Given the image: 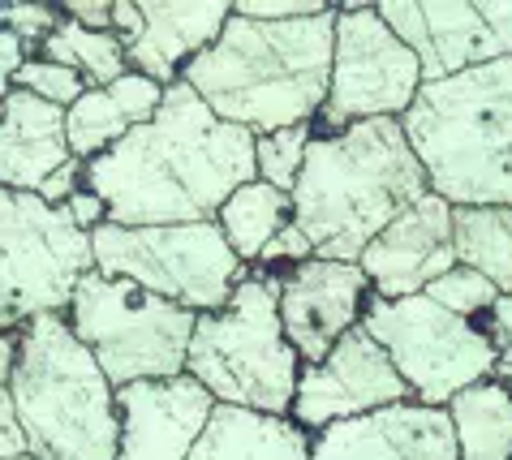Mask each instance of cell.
I'll return each instance as SVG.
<instances>
[{
  "instance_id": "obj_1",
  "label": "cell",
  "mask_w": 512,
  "mask_h": 460,
  "mask_svg": "<svg viewBox=\"0 0 512 460\" xmlns=\"http://www.w3.org/2000/svg\"><path fill=\"white\" fill-rule=\"evenodd\" d=\"M254 177V134L220 121L186 82L168 86L147 125L87 160V190L121 228L216 220L229 194Z\"/></svg>"
},
{
  "instance_id": "obj_2",
  "label": "cell",
  "mask_w": 512,
  "mask_h": 460,
  "mask_svg": "<svg viewBox=\"0 0 512 460\" xmlns=\"http://www.w3.org/2000/svg\"><path fill=\"white\" fill-rule=\"evenodd\" d=\"M336 5L319 18L250 22L229 18L224 35L186 65L181 82L220 121L259 134L319 125L332 86Z\"/></svg>"
},
{
  "instance_id": "obj_3",
  "label": "cell",
  "mask_w": 512,
  "mask_h": 460,
  "mask_svg": "<svg viewBox=\"0 0 512 460\" xmlns=\"http://www.w3.org/2000/svg\"><path fill=\"white\" fill-rule=\"evenodd\" d=\"M431 194L401 121H358L315 134L293 185V224L315 258L358 263L396 215Z\"/></svg>"
},
{
  "instance_id": "obj_4",
  "label": "cell",
  "mask_w": 512,
  "mask_h": 460,
  "mask_svg": "<svg viewBox=\"0 0 512 460\" xmlns=\"http://www.w3.org/2000/svg\"><path fill=\"white\" fill-rule=\"evenodd\" d=\"M401 129L431 194L452 207H512V56L422 82Z\"/></svg>"
},
{
  "instance_id": "obj_5",
  "label": "cell",
  "mask_w": 512,
  "mask_h": 460,
  "mask_svg": "<svg viewBox=\"0 0 512 460\" xmlns=\"http://www.w3.org/2000/svg\"><path fill=\"white\" fill-rule=\"evenodd\" d=\"M26 452L35 460H112L117 456V387L99 370L65 314L22 323V349L9 379Z\"/></svg>"
},
{
  "instance_id": "obj_6",
  "label": "cell",
  "mask_w": 512,
  "mask_h": 460,
  "mask_svg": "<svg viewBox=\"0 0 512 460\" xmlns=\"http://www.w3.org/2000/svg\"><path fill=\"white\" fill-rule=\"evenodd\" d=\"M186 375L207 387L216 405L289 418L302 357L280 327V276H246L229 306L198 314Z\"/></svg>"
},
{
  "instance_id": "obj_7",
  "label": "cell",
  "mask_w": 512,
  "mask_h": 460,
  "mask_svg": "<svg viewBox=\"0 0 512 460\" xmlns=\"http://www.w3.org/2000/svg\"><path fill=\"white\" fill-rule=\"evenodd\" d=\"M65 323L99 362L112 387L186 375L198 314L130 280L87 271L65 306Z\"/></svg>"
},
{
  "instance_id": "obj_8",
  "label": "cell",
  "mask_w": 512,
  "mask_h": 460,
  "mask_svg": "<svg viewBox=\"0 0 512 460\" xmlns=\"http://www.w3.org/2000/svg\"><path fill=\"white\" fill-rule=\"evenodd\" d=\"M91 258L95 271L177 301L190 314L224 310L233 289L250 276V267L233 254L216 220L151 228L104 224L91 233Z\"/></svg>"
},
{
  "instance_id": "obj_9",
  "label": "cell",
  "mask_w": 512,
  "mask_h": 460,
  "mask_svg": "<svg viewBox=\"0 0 512 460\" xmlns=\"http://www.w3.org/2000/svg\"><path fill=\"white\" fill-rule=\"evenodd\" d=\"M362 332L388 353L396 375L409 387V400L431 409H448L461 392L491 379L500 366V349L487 327L448 314L426 293L401 301L371 297Z\"/></svg>"
},
{
  "instance_id": "obj_10",
  "label": "cell",
  "mask_w": 512,
  "mask_h": 460,
  "mask_svg": "<svg viewBox=\"0 0 512 460\" xmlns=\"http://www.w3.org/2000/svg\"><path fill=\"white\" fill-rule=\"evenodd\" d=\"M87 271H95L91 237L61 207L0 185V332L65 314Z\"/></svg>"
},
{
  "instance_id": "obj_11",
  "label": "cell",
  "mask_w": 512,
  "mask_h": 460,
  "mask_svg": "<svg viewBox=\"0 0 512 460\" xmlns=\"http://www.w3.org/2000/svg\"><path fill=\"white\" fill-rule=\"evenodd\" d=\"M422 91L414 48L375 13V5H336L332 86L319 117V134H336L358 121H401Z\"/></svg>"
},
{
  "instance_id": "obj_12",
  "label": "cell",
  "mask_w": 512,
  "mask_h": 460,
  "mask_svg": "<svg viewBox=\"0 0 512 460\" xmlns=\"http://www.w3.org/2000/svg\"><path fill=\"white\" fill-rule=\"evenodd\" d=\"M375 13L414 48L422 82L512 56V0H383Z\"/></svg>"
},
{
  "instance_id": "obj_13",
  "label": "cell",
  "mask_w": 512,
  "mask_h": 460,
  "mask_svg": "<svg viewBox=\"0 0 512 460\" xmlns=\"http://www.w3.org/2000/svg\"><path fill=\"white\" fill-rule=\"evenodd\" d=\"M401 400H409L405 379L396 375L388 353L358 327V332H349L323 362L302 366L289 418L302 426L306 435H319V430L336 426V422L366 418V413L401 405Z\"/></svg>"
},
{
  "instance_id": "obj_14",
  "label": "cell",
  "mask_w": 512,
  "mask_h": 460,
  "mask_svg": "<svg viewBox=\"0 0 512 460\" xmlns=\"http://www.w3.org/2000/svg\"><path fill=\"white\" fill-rule=\"evenodd\" d=\"M371 280L358 263L310 258L280 276V327L302 366L323 362L349 332L362 327L371 306Z\"/></svg>"
},
{
  "instance_id": "obj_15",
  "label": "cell",
  "mask_w": 512,
  "mask_h": 460,
  "mask_svg": "<svg viewBox=\"0 0 512 460\" xmlns=\"http://www.w3.org/2000/svg\"><path fill=\"white\" fill-rule=\"evenodd\" d=\"M216 413V400L190 375L117 387V456L112 460H190Z\"/></svg>"
},
{
  "instance_id": "obj_16",
  "label": "cell",
  "mask_w": 512,
  "mask_h": 460,
  "mask_svg": "<svg viewBox=\"0 0 512 460\" xmlns=\"http://www.w3.org/2000/svg\"><path fill=\"white\" fill-rule=\"evenodd\" d=\"M452 203L439 194L418 198L409 211H401L383 233L362 250L358 267L366 271L375 297L401 301L426 293L444 271L457 267V250H452Z\"/></svg>"
},
{
  "instance_id": "obj_17",
  "label": "cell",
  "mask_w": 512,
  "mask_h": 460,
  "mask_svg": "<svg viewBox=\"0 0 512 460\" xmlns=\"http://www.w3.org/2000/svg\"><path fill=\"white\" fill-rule=\"evenodd\" d=\"M310 452L315 460H457V430L448 409L401 400L310 435Z\"/></svg>"
},
{
  "instance_id": "obj_18",
  "label": "cell",
  "mask_w": 512,
  "mask_h": 460,
  "mask_svg": "<svg viewBox=\"0 0 512 460\" xmlns=\"http://www.w3.org/2000/svg\"><path fill=\"white\" fill-rule=\"evenodd\" d=\"M233 5L224 0H142V35L125 48L134 74L173 86L194 56L224 35Z\"/></svg>"
},
{
  "instance_id": "obj_19",
  "label": "cell",
  "mask_w": 512,
  "mask_h": 460,
  "mask_svg": "<svg viewBox=\"0 0 512 460\" xmlns=\"http://www.w3.org/2000/svg\"><path fill=\"white\" fill-rule=\"evenodd\" d=\"M69 160L74 155L65 142V108H52L13 86V95L0 104V185L39 194V185Z\"/></svg>"
},
{
  "instance_id": "obj_20",
  "label": "cell",
  "mask_w": 512,
  "mask_h": 460,
  "mask_svg": "<svg viewBox=\"0 0 512 460\" xmlns=\"http://www.w3.org/2000/svg\"><path fill=\"white\" fill-rule=\"evenodd\" d=\"M190 460H315L310 435L293 418L216 405Z\"/></svg>"
},
{
  "instance_id": "obj_21",
  "label": "cell",
  "mask_w": 512,
  "mask_h": 460,
  "mask_svg": "<svg viewBox=\"0 0 512 460\" xmlns=\"http://www.w3.org/2000/svg\"><path fill=\"white\" fill-rule=\"evenodd\" d=\"M457 430V460H512V387L482 379L448 405Z\"/></svg>"
},
{
  "instance_id": "obj_22",
  "label": "cell",
  "mask_w": 512,
  "mask_h": 460,
  "mask_svg": "<svg viewBox=\"0 0 512 460\" xmlns=\"http://www.w3.org/2000/svg\"><path fill=\"white\" fill-rule=\"evenodd\" d=\"M224 241L233 246V254L241 258L246 267H254L263 258V250L276 241V233L284 224H293V198L276 190L267 181H246L241 190L229 194V203L220 207L216 215Z\"/></svg>"
},
{
  "instance_id": "obj_23",
  "label": "cell",
  "mask_w": 512,
  "mask_h": 460,
  "mask_svg": "<svg viewBox=\"0 0 512 460\" xmlns=\"http://www.w3.org/2000/svg\"><path fill=\"white\" fill-rule=\"evenodd\" d=\"M452 250L461 267L487 276L500 297H512V207H457Z\"/></svg>"
},
{
  "instance_id": "obj_24",
  "label": "cell",
  "mask_w": 512,
  "mask_h": 460,
  "mask_svg": "<svg viewBox=\"0 0 512 460\" xmlns=\"http://www.w3.org/2000/svg\"><path fill=\"white\" fill-rule=\"evenodd\" d=\"M48 61L74 69V74L87 78V86H108L121 74H130V56H125V43L112 31H87V26L69 22L61 13V26L35 48Z\"/></svg>"
},
{
  "instance_id": "obj_25",
  "label": "cell",
  "mask_w": 512,
  "mask_h": 460,
  "mask_svg": "<svg viewBox=\"0 0 512 460\" xmlns=\"http://www.w3.org/2000/svg\"><path fill=\"white\" fill-rule=\"evenodd\" d=\"M130 129L134 121L125 117V108L112 99L108 86H87L78 104L65 108V142H69V155L82 164L112 151Z\"/></svg>"
},
{
  "instance_id": "obj_26",
  "label": "cell",
  "mask_w": 512,
  "mask_h": 460,
  "mask_svg": "<svg viewBox=\"0 0 512 460\" xmlns=\"http://www.w3.org/2000/svg\"><path fill=\"white\" fill-rule=\"evenodd\" d=\"M315 134H319L315 125H293V129H276V134L254 138V172H259V181L276 185V190H284V194H293Z\"/></svg>"
},
{
  "instance_id": "obj_27",
  "label": "cell",
  "mask_w": 512,
  "mask_h": 460,
  "mask_svg": "<svg viewBox=\"0 0 512 460\" xmlns=\"http://www.w3.org/2000/svg\"><path fill=\"white\" fill-rule=\"evenodd\" d=\"M426 297L435 301V306H444L448 314H457V319H469V323H487V314L495 310V301H500V289L487 280V276H478V271H469V267H452L444 271L431 289H426Z\"/></svg>"
},
{
  "instance_id": "obj_28",
  "label": "cell",
  "mask_w": 512,
  "mask_h": 460,
  "mask_svg": "<svg viewBox=\"0 0 512 460\" xmlns=\"http://www.w3.org/2000/svg\"><path fill=\"white\" fill-rule=\"evenodd\" d=\"M13 86L26 91V95H35V99H44V104H52V108H69V104H78V99H82V91H87V78L35 52L31 61L18 69Z\"/></svg>"
},
{
  "instance_id": "obj_29",
  "label": "cell",
  "mask_w": 512,
  "mask_h": 460,
  "mask_svg": "<svg viewBox=\"0 0 512 460\" xmlns=\"http://www.w3.org/2000/svg\"><path fill=\"white\" fill-rule=\"evenodd\" d=\"M0 26L13 31L22 43L39 48L56 26H61V5H26V0H5L0 5Z\"/></svg>"
},
{
  "instance_id": "obj_30",
  "label": "cell",
  "mask_w": 512,
  "mask_h": 460,
  "mask_svg": "<svg viewBox=\"0 0 512 460\" xmlns=\"http://www.w3.org/2000/svg\"><path fill=\"white\" fill-rule=\"evenodd\" d=\"M108 91H112V99L125 108V117H130L134 125H147L155 112H160L168 86L151 82L147 74H134V69H130V74H121L117 82H108Z\"/></svg>"
},
{
  "instance_id": "obj_31",
  "label": "cell",
  "mask_w": 512,
  "mask_h": 460,
  "mask_svg": "<svg viewBox=\"0 0 512 460\" xmlns=\"http://www.w3.org/2000/svg\"><path fill=\"white\" fill-rule=\"evenodd\" d=\"M332 5L323 0H237L233 13L250 22H293V18H319Z\"/></svg>"
},
{
  "instance_id": "obj_32",
  "label": "cell",
  "mask_w": 512,
  "mask_h": 460,
  "mask_svg": "<svg viewBox=\"0 0 512 460\" xmlns=\"http://www.w3.org/2000/svg\"><path fill=\"white\" fill-rule=\"evenodd\" d=\"M310 258H315V246H310V237H306L297 224H284L272 246L263 250L259 263H263V267H289V271H293V267L310 263Z\"/></svg>"
},
{
  "instance_id": "obj_33",
  "label": "cell",
  "mask_w": 512,
  "mask_h": 460,
  "mask_svg": "<svg viewBox=\"0 0 512 460\" xmlns=\"http://www.w3.org/2000/svg\"><path fill=\"white\" fill-rule=\"evenodd\" d=\"M78 190H87V164H82V160H69L65 168H56L52 177L39 185V198H44L48 207H65Z\"/></svg>"
},
{
  "instance_id": "obj_34",
  "label": "cell",
  "mask_w": 512,
  "mask_h": 460,
  "mask_svg": "<svg viewBox=\"0 0 512 460\" xmlns=\"http://www.w3.org/2000/svg\"><path fill=\"white\" fill-rule=\"evenodd\" d=\"M61 211L69 215V224L82 228L87 237L95 233V228H104V224H108V207H104V198H99L95 190H78Z\"/></svg>"
},
{
  "instance_id": "obj_35",
  "label": "cell",
  "mask_w": 512,
  "mask_h": 460,
  "mask_svg": "<svg viewBox=\"0 0 512 460\" xmlns=\"http://www.w3.org/2000/svg\"><path fill=\"white\" fill-rule=\"evenodd\" d=\"M13 456H26V435H22L9 387H0V460H13Z\"/></svg>"
},
{
  "instance_id": "obj_36",
  "label": "cell",
  "mask_w": 512,
  "mask_h": 460,
  "mask_svg": "<svg viewBox=\"0 0 512 460\" xmlns=\"http://www.w3.org/2000/svg\"><path fill=\"white\" fill-rule=\"evenodd\" d=\"M61 13L69 22L87 26V31H112V5H95V0H69V5H61Z\"/></svg>"
},
{
  "instance_id": "obj_37",
  "label": "cell",
  "mask_w": 512,
  "mask_h": 460,
  "mask_svg": "<svg viewBox=\"0 0 512 460\" xmlns=\"http://www.w3.org/2000/svg\"><path fill=\"white\" fill-rule=\"evenodd\" d=\"M31 56H35L31 43H22L13 31H5V26H0V78L13 82V78H18V69L31 61Z\"/></svg>"
},
{
  "instance_id": "obj_38",
  "label": "cell",
  "mask_w": 512,
  "mask_h": 460,
  "mask_svg": "<svg viewBox=\"0 0 512 460\" xmlns=\"http://www.w3.org/2000/svg\"><path fill=\"white\" fill-rule=\"evenodd\" d=\"M112 35H117L125 48L142 35V5L138 0H117V5H112Z\"/></svg>"
},
{
  "instance_id": "obj_39",
  "label": "cell",
  "mask_w": 512,
  "mask_h": 460,
  "mask_svg": "<svg viewBox=\"0 0 512 460\" xmlns=\"http://www.w3.org/2000/svg\"><path fill=\"white\" fill-rule=\"evenodd\" d=\"M18 349H22V327H9V332H0V387H9V379H13Z\"/></svg>"
},
{
  "instance_id": "obj_40",
  "label": "cell",
  "mask_w": 512,
  "mask_h": 460,
  "mask_svg": "<svg viewBox=\"0 0 512 460\" xmlns=\"http://www.w3.org/2000/svg\"><path fill=\"white\" fill-rule=\"evenodd\" d=\"M491 379H504V383L512 387V344L500 353V366H495V375H491Z\"/></svg>"
},
{
  "instance_id": "obj_41",
  "label": "cell",
  "mask_w": 512,
  "mask_h": 460,
  "mask_svg": "<svg viewBox=\"0 0 512 460\" xmlns=\"http://www.w3.org/2000/svg\"><path fill=\"white\" fill-rule=\"evenodd\" d=\"M13 460H35V456H31V452H26V456H13Z\"/></svg>"
}]
</instances>
